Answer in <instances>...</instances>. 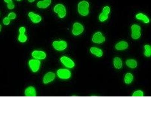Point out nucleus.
Returning <instances> with one entry per match:
<instances>
[{"label":"nucleus","mask_w":151,"mask_h":113,"mask_svg":"<svg viewBox=\"0 0 151 113\" xmlns=\"http://www.w3.org/2000/svg\"><path fill=\"white\" fill-rule=\"evenodd\" d=\"M89 3L88 1H81L78 4V13L81 15L83 16H86L88 15L89 13Z\"/></svg>","instance_id":"obj_1"},{"label":"nucleus","mask_w":151,"mask_h":113,"mask_svg":"<svg viewBox=\"0 0 151 113\" xmlns=\"http://www.w3.org/2000/svg\"><path fill=\"white\" fill-rule=\"evenodd\" d=\"M132 37L134 40L139 39L141 35V28L137 24H133L131 26Z\"/></svg>","instance_id":"obj_3"},{"label":"nucleus","mask_w":151,"mask_h":113,"mask_svg":"<svg viewBox=\"0 0 151 113\" xmlns=\"http://www.w3.org/2000/svg\"><path fill=\"white\" fill-rule=\"evenodd\" d=\"M36 0H28V2L30 3H32L34 2Z\"/></svg>","instance_id":"obj_29"},{"label":"nucleus","mask_w":151,"mask_h":113,"mask_svg":"<svg viewBox=\"0 0 151 113\" xmlns=\"http://www.w3.org/2000/svg\"><path fill=\"white\" fill-rule=\"evenodd\" d=\"M16 1H22V0H16Z\"/></svg>","instance_id":"obj_31"},{"label":"nucleus","mask_w":151,"mask_h":113,"mask_svg":"<svg viewBox=\"0 0 151 113\" xmlns=\"http://www.w3.org/2000/svg\"><path fill=\"white\" fill-rule=\"evenodd\" d=\"M136 18L137 20L141 21L145 24H148L150 22V19L148 16L142 13H139L136 14Z\"/></svg>","instance_id":"obj_16"},{"label":"nucleus","mask_w":151,"mask_h":113,"mask_svg":"<svg viewBox=\"0 0 151 113\" xmlns=\"http://www.w3.org/2000/svg\"><path fill=\"white\" fill-rule=\"evenodd\" d=\"M113 64L114 67L117 69H120L122 67V62L121 59L119 57H116L114 58L113 60Z\"/></svg>","instance_id":"obj_19"},{"label":"nucleus","mask_w":151,"mask_h":113,"mask_svg":"<svg viewBox=\"0 0 151 113\" xmlns=\"http://www.w3.org/2000/svg\"><path fill=\"white\" fill-rule=\"evenodd\" d=\"M144 55L147 57H150L151 56V47L150 45H145L144 46Z\"/></svg>","instance_id":"obj_22"},{"label":"nucleus","mask_w":151,"mask_h":113,"mask_svg":"<svg viewBox=\"0 0 151 113\" xmlns=\"http://www.w3.org/2000/svg\"><path fill=\"white\" fill-rule=\"evenodd\" d=\"M129 44L126 41H122L117 43L115 45V48L117 50L122 51L127 49Z\"/></svg>","instance_id":"obj_15"},{"label":"nucleus","mask_w":151,"mask_h":113,"mask_svg":"<svg viewBox=\"0 0 151 113\" xmlns=\"http://www.w3.org/2000/svg\"><path fill=\"white\" fill-rule=\"evenodd\" d=\"M133 76L132 74L130 73H127L125 75L124 77L125 83L126 84H130L133 81Z\"/></svg>","instance_id":"obj_21"},{"label":"nucleus","mask_w":151,"mask_h":113,"mask_svg":"<svg viewBox=\"0 0 151 113\" xmlns=\"http://www.w3.org/2000/svg\"><path fill=\"white\" fill-rule=\"evenodd\" d=\"M83 31L84 27L82 24L79 22H75L74 24L72 32L74 36L79 35L83 33Z\"/></svg>","instance_id":"obj_7"},{"label":"nucleus","mask_w":151,"mask_h":113,"mask_svg":"<svg viewBox=\"0 0 151 113\" xmlns=\"http://www.w3.org/2000/svg\"><path fill=\"white\" fill-rule=\"evenodd\" d=\"M52 0H43L37 3V6L40 9H47L51 5Z\"/></svg>","instance_id":"obj_14"},{"label":"nucleus","mask_w":151,"mask_h":113,"mask_svg":"<svg viewBox=\"0 0 151 113\" xmlns=\"http://www.w3.org/2000/svg\"><path fill=\"white\" fill-rule=\"evenodd\" d=\"M62 64L67 68H73L75 66L74 62L71 59L66 56H63L60 59Z\"/></svg>","instance_id":"obj_10"},{"label":"nucleus","mask_w":151,"mask_h":113,"mask_svg":"<svg viewBox=\"0 0 151 113\" xmlns=\"http://www.w3.org/2000/svg\"><path fill=\"white\" fill-rule=\"evenodd\" d=\"M133 97H143L144 96V93L141 90H138V91H135L133 93Z\"/></svg>","instance_id":"obj_25"},{"label":"nucleus","mask_w":151,"mask_h":113,"mask_svg":"<svg viewBox=\"0 0 151 113\" xmlns=\"http://www.w3.org/2000/svg\"><path fill=\"white\" fill-rule=\"evenodd\" d=\"M3 23L5 25H9L10 23V20L8 17H5L3 20Z\"/></svg>","instance_id":"obj_27"},{"label":"nucleus","mask_w":151,"mask_h":113,"mask_svg":"<svg viewBox=\"0 0 151 113\" xmlns=\"http://www.w3.org/2000/svg\"><path fill=\"white\" fill-rule=\"evenodd\" d=\"M58 77L60 79L67 80L71 77V72L69 70L65 69H60L57 72Z\"/></svg>","instance_id":"obj_5"},{"label":"nucleus","mask_w":151,"mask_h":113,"mask_svg":"<svg viewBox=\"0 0 151 113\" xmlns=\"http://www.w3.org/2000/svg\"><path fill=\"white\" fill-rule=\"evenodd\" d=\"M25 96L27 97H35L36 95L35 89L33 87H27L25 92Z\"/></svg>","instance_id":"obj_17"},{"label":"nucleus","mask_w":151,"mask_h":113,"mask_svg":"<svg viewBox=\"0 0 151 113\" xmlns=\"http://www.w3.org/2000/svg\"><path fill=\"white\" fill-rule=\"evenodd\" d=\"M19 41L20 42L24 43L26 42L27 39V37L25 33H19L18 38Z\"/></svg>","instance_id":"obj_23"},{"label":"nucleus","mask_w":151,"mask_h":113,"mask_svg":"<svg viewBox=\"0 0 151 113\" xmlns=\"http://www.w3.org/2000/svg\"><path fill=\"white\" fill-rule=\"evenodd\" d=\"M52 46L56 50L63 51L67 48V44L64 40L55 41L52 43Z\"/></svg>","instance_id":"obj_6"},{"label":"nucleus","mask_w":151,"mask_h":113,"mask_svg":"<svg viewBox=\"0 0 151 113\" xmlns=\"http://www.w3.org/2000/svg\"><path fill=\"white\" fill-rule=\"evenodd\" d=\"M110 8L108 6H105L102 9L101 13L99 16V20L101 22H104L108 20L110 13Z\"/></svg>","instance_id":"obj_4"},{"label":"nucleus","mask_w":151,"mask_h":113,"mask_svg":"<svg viewBox=\"0 0 151 113\" xmlns=\"http://www.w3.org/2000/svg\"><path fill=\"white\" fill-rule=\"evenodd\" d=\"M32 56L37 60H44L46 57V54L43 51L36 50L32 52Z\"/></svg>","instance_id":"obj_11"},{"label":"nucleus","mask_w":151,"mask_h":113,"mask_svg":"<svg viewBox=\"0 0 151 113\" xmlns=\"http://www.w3.org/2000/svg\"><path fill=\"white\" fill-rule=\"evenodd\" d=\"M53 10L55 13H57L59 18L63 19L66 16L67 11L65 6L62 4H59L55 5Z\"/></svg>","instance_id":"obj_2"},{"label":"nucleus","mask_w":151,"mask_h":113,"mask_svg":"<svg viewBox=\"0 0 151 113\" xmlns=\"http://www.w3.org/2000/svg\"><path fill=\"white\" fill-rule=\"evenodd\" d=\"M28 64L32 71L34 72H36L40 69V62L37 59H31L29 61Z\"/></svg>","instance_id":"obj_9"},{"label":"nucleus","mask_w":151,"mask_h":113,"mask_svg":"<svg viewBox=\"0 0 151 113\" xmlns=\"http://www.w3.org/2000/svg\"><path fill=\"white\" fill-rule=\"evenodd\" d=\"M4 2L7 4L8 9H13L15 7V5L13 4L12 0H4Z\"/></svg>","instance_id":"obj_24"},{"label":"nucleus","mask_w":151,"mask_h":113,"mask_svg":"<svg viewBox=\"0 0 151 113\" xmlns=\"http://www.w3.org/2000/svg\"><path fill=\"white\" fill-rule=\"evenodd\" d=\"M90 51L92 54L98 57H101L103 56V52L102 50L97 47H91L90 49Z\"/></svg>","instance_id":"obj_18"},{"label":"nucleus","mask_w":151,"mask_h":113,"mask_svg":"<svg viewBox=\"0 0 151 113\" xmlns=\"http://www.w3.org/2000/svg\"><path fill=\"white\" fill-rule=\"evenodd\" d=\"M19 33H25L26 32V29L24 27H21L19 29Z\"/></svg>","instance_id":"obj_28"},{"label":"nucleus","mask_w":151,"mask_h":113,"mask_svg":"<svg viewBox=\"0 0 151 113\" xmlns=\"http://www.w3.org/2000/svg\"><path fill=\"white\" fill-rule=\"evenodd\" d=\"M55 78V74L54 73L50 72L47 73L44 76L43 79V82L44 84H48L54 80Z\"/></svg>","instance_id":"obj_12"},{"label":"nucleus","mask_w":151,"mask_h":113,"mask_svg":"<svg viewBox=\"0 0 151 113\" xmlns=\"http://www.w3.org/2000/svg\"><path fill=\"white\" fill-rule=\"evenodd\" d=\"M28 16L30 19L31 21L35 24L39 23L41 21L42 17L39 15L36 14L33 12H29L28 14Z\"/></svg>","instance_id":"obj_13"},{"label":"nucleus","mask_w":151,"mask_h":113,"mask_svg":"<svg viewBox=\"0 0 151 113\" xmlns=\"http://www.w3.org/2000/svg\"><path fill=\"white\" fill-rule=\"evenodd\" d=\"M2 25H0V32L1 31V29H2Z\"/></svg>","instance_id":"obj_30"},{"label":"nucleus","mask_w":151,"mask_h":113,"mask_svg":"<svg viewBox=\"0 0 151 113\" xmlns=\"http://www.w3.org/2000/svg\"><path fill=\"white\" fill-rule=\"evenodd\" d=\"M7 17L10 20H14L17 17V14H16L15 13H14V12H11V13H9V15H8Z\"/></svg>","instance_id":"obj_26"},{"label":"nucleus","mask_w":151,"mask_h":113,"mask_svg":"<svg viewBox=\"0 0 151 113\" xmlns=\"http://www.w3.org/2000/svg\"><path fill=\"white\" fill-rule=\"evenodd\" d=\"M126 64L128 67L132 69L136 68L137 66V61L134 59H128L127 60Z\"/></svg>","instance_id":"obj_20"},{"label":"nucleus","mask_w":151,"mask_h":113,"mask_svg":"<svg viewBox=\"0 0 151 113\" xmlns=\"http://www.w3.org/2000/svg\"><path fill=\"white\" fill-rule=\"evenodd\" d=\"M92 41L93 42L97 44H101L104 43L106 40V38L102 34L101 32H97L94 34L93 36Z\"/></svg>","instance_id":"obj_8"}]
</instances>
